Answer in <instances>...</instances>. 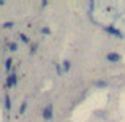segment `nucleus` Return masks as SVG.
Segmentation results:
<instances>
[{
	"label": "nucleus",
	"instance_id": "423d86ee",
	"mask_svg": "<svg viewBox=\"0 0 125 122\" xmlns=\"http://www.w3.org/2000/svg\"><path fill=\"white\" fill-rule=\"evenodd\" d=\"M10 49H11V51H16V49H18V46H16L14 43H11V44H10Z\"/></svg>",
	"mask_w": 125,
	"mask_h": 122
},
{
	"label": "nucleus",
	"instance_id": "f03ea898",
	"mask_svg": "<svg viewBox=\"0 0 125 122\" xmlns=\"http://www.w3.org/2000/svg\"><path fill=\"white\" fill-rule=\"evenodd\" d=\"M119 55H117V54H108V60H111V62H117V60H119Z\"/></svg>",
	"mask_w": 125,
	"mask_h": 122
},
{
	"label": "nucleus",
	"instance_id": "0eeeda50",
	"mask_svg": "<svg viewBox=\"0 0 125 122\" xmlns=\"http://www.w3.org/2000/svg\"><path fill=\"white\" fill-rule=\"evenodd\" d=\"M5 67H6V70H10V67H11V60H6V65H5Z\"/></svg>",
	"mask_w": 125,
	"mask_h": 122
},
{
	"label": "nucleus",
	"instance_id": "7ed1b4c3",
	"mask_svg": "<svg viewBox=\"0 0 125 122\" xmlns=\"http://www.w3.org/2000/svg\"><path fill=\"white\" fill-rule=\"evenodd\" d=\"M14 84H16V76L14 75L8 76V86H14Z\"/></svg>",
	"mask_w": 125,
	"mask_h": 122
},
{
	"label": "nucleus",
	"instance_id": "39448f33",
	"mask_svg": "<svg viewBox=\"0 0 125 122\" xmlns=\"http://www.w3.org/2000/svg\"><path fill=\"white\" fill-rule=\"evenodd\" d=\"M25 108H27V103H25V101H24V103H22V105H21V110H19V114H24V111H25Z\"/></svg>",
	"mask_w": 125,
	"mask_h": 122
},
{
	"label": "nucleus",
	"instance_id": "20e7f679",
	"mask_svg": "<svg viewBox=\"0 0 125 122\" xmlns=\"http://www.w3.org/2000/svg\"><path fill=\"white\" fill-rule=\"evenodd\" d=\"M10 106H11V103H10V97L6 95V97H5V108H6V110H10Z\"/></svg>",
	"mask_w": 125,
	"mask_h": 122
},
{
	"label": "nucleus",
	"instance_id": "f257e3e1",
	"mask_svg": "<svg viewBox=\"0 0 125 122\" xmlns=\"http://www.w3.org/2000/svg\"><path fill=\"white\" fill-rule=\"evenodd\" d=\"M43 117H44V119H51V117H52V106H51V105H48V106L44 108V111H43Z\"/></svg>",
	"mask_w": 125,
	"mask_h": 122
}]
</instances>
